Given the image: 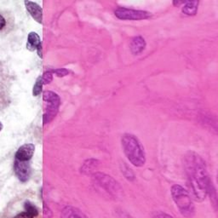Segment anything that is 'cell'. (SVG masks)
<instances>
[{
	"instance_id": "obj_23",
	"label": "cell",
	"mask_w": 218,
	"mask_h": 218,
	"mask_svg": "<svg viewBox=\"0 0 218 218\" xmlns=\"http://www.w3.org/2000/svg\"><path fill=\"white\" fill-rule=\"evenodd\" d=\"M13 218H34V216L31 214H29L28 212H22V213H20L17 216H15V217Z\"/></svg>"
},
{
	"instance_id": "obj_2",
	"label": "cell",
	"mask_w": 218,
	"mask_h": 218,
	"mask_svg": "<svg viewBox=\"0 0 218 218\" xmlns=\"http://www.w3.org/2000/svg\"><path fill=\"white\" fill-rule=\"evenodd\" d=\"M122 147L125 154L134 166L141 167L146 163L144 148L139 139L132 134H125L122 137Z\"/></svg>"
},
{
	"instance_id": "obj_8",
	"label": "cell",
	"mask_w": 218,
	"mask_h": 218,
	"mask_svg": "<svg viewBox=\"0 0 218 218\" xmlns=\"http://www.w3.org/2000/svg\"><path fill=\"white\" fill-rule=\"evenodd\" d=\"M34 151H35V146L32 143L22 145L20 147L15 153V159L20 161H29L33 158Z\"/></svg>"
},
{
	"instance_id": "obj_27",
	"label": "cell",
	"mask_w": 218,
	"mask_h": 218,
	"mask_svg": "<svg viewBox=\"0 0 218 218\" xmlns=\"http://www.w3.org/2000/svg\"><path fill=\"white\" fill-rule=\"evenodd\" d=\"M2 129H3V124L0 122V131L2 130Z\"/></svg>"
},
{
	"instance_id": "obj_5",
	"label": "cell",
	"mask_w": 218,
	"mask_h": 218,
	"mask_svg": "<svg viewBox=\"0 0 218 218\" xmlns=\"http://www.w3.org/2000/svg\"><path fill=\"white\" fill-rule=\"evenodd\" d=\"M116 17L120 20H129V21H140L147 20L152 16L151 12L139 10H132L127 8L119 7L114 11Z\"/></svg>"
},
{
	"instance_id": "obj_20",
	"label": "cell",
	"mask_w": 218,
	"mask_h": 218,
	"mask_svg": "<svg viewBox=\"0 0 218 218\" xmlns=\"http://www.w3.org/2000/svg\"><path fill=\"white\" fill-rule=\"evenodd\" d=\"M52 73H55L57 77L60 78H62L67 76L69 73V71L66 69V68H58V69H55V70H52Z\"/></svg>"
},
{
	"instance_id": "obj_22",
	"label": "cell",
	"mask_w": 218,
	"mask_h": 218,
	"mask_svg": "<svg viewBox=\"0 0 218 218\" xmlns=\"http://www.w3.org/2000/svg\"><path fill=\"white\" fill-rule=\"evenodd\" d=\"M153 218H174L172 216L164 213V212H158L154 215Z\"/></svg>"
},
{
	"instance_id": "obj_1",
	"label": "cell",
	"mask_w": 218,
	"mask_h": 218,
	"mask_svg": "<svg viewBox=\"0 0 218 218\" xmlns=\"http://www.w3.org/2000/svg\"><path fill=\"white\" fill-rule=\"evenodd\" d=\"M183 168L188 191L194 201L202 202L208 196L210 186L212 183L205 161L195 152H188L183 158Z\"/></svg>"
},
{
	"instance_id": "obj_9",
	"label": "cell",
	"mask_w": 218,
	"mask_h": 218,
	"mask_svg": "<svg viewBox=\"0 0 218 218\" xmlns=\"http://www.w3.org/2000/svg\"><path fill=\"white\" fill-rule=\"evenodd\" d=\"M24 4L26 5V10L28 11L31 16L38 22L39 24H42L43 22V10L42 8L35 2L33 1H27L26 0L24 2Z\"/></svg>"
},
{
	"instance_id": "obj_19",
	"label": "cell",
	"mask_w": 218,
	"mask_h": 218,
	"mask_svg": "<svg viewBox=\"0 0 218 218\" xmlns=\"http://www.w3.org/2000/svg\"><path fill=\"white\" fill-rule=\"evenodd\" d=\"M122 172L125 175V178H127L129 181H133L135 179V174L132 171V170L127 165H124V168L122 169Z\"/></svg>"
},
{
	"instance_id": "obj_26",
	"label": "cell",
	"mask_w": 218,
	"mask_h": 218,
	"mask_svg": "<svg viewBox=\"0 0 218 218\" xmlns=\"http://www.w3.org/2000/svg\"><path fill=\"white\" fill-rule=\"evenodd\" d=\"M37 51L38 56H39L40 58H42V57H43V56H42V55H43V54H42V44L38 46V48L37 49Z\"/></svg>"
},
{
	"instance_id": "obj_21",
	"label": "cell",
	"mask_w": 218,
	"mask_h": 218,
	"mask_svg": "<svg viewBox=\"0 0 218 218\" xmlns=\"http://www.w3.org/2000/svg\"><path fill=\"white\" fill-rule=\"evenodd\" d=\"M43 214H44V216L45 218H51L53 216V213H52V211L47 206L46 204L44 203V211H43Z\"/></svg>"
},
{
	"instance_id": "obj_6",
	"label": "cell",
	"mask_w": 218,
	"mask_h": 218,
	"mask_svg": "<svg viewBox=\"0 0 218 218\" xmlns=\"http://www.w3.org/2000/svg\"><path fill=\"white\" fill-rule=\"evenodd\" d=\"M94 177H95V180L97 181V183L100 185L101 187H102L104 189L107 190V192H111L113 195H120V192H122V188L113 178L101 173L96 174Z\"/></svg>"
},
{
	"instance_id": "obj_16",
	"label": "cell",
	"mask_w": 218,
	"mask_h": 218,
	"mask_svg": "<svg viewBox=\"0 0 218 218\" xmlns=\"http://www.w3.org/2000/svg\"><path fill=\"white\" fill-rule=\"evenodd\" d=\"M24 207H25V209H26V212H28L29 214H31L34 217H35V216H37L38 215V208L34 204H33L31 203V202H26L25 203V204H24Z\"/></svg>"
},
{
	"instance_id": "obj_25",
	"label": "cell",
	"mask_w": 218,
	"mask_h": 218,
	"mask_svg": "<svg viewBox=\"0 0 218 218\" xmlns=\"http://www.w3.org/2000/svg\"><path fill=\"white\" fill-rule=\"evenodd\" d=\"M187 1H173V4L175 5V6H176V7H178V6H180V5H181V4H184L185 3H186Z\"/></svg>"
},
{
	"instance_id": "obj_24",
	"label": "cell",
	"mask_w": 218,
	"mask_h": 218,
	"mask_svg": "<svg viewBox=\"0 0 218 218\" xmlns=\"http://www.w3.org/2000/svg\"><path fill=\"white\" fill-rule=\"evenodd\" d=\"M5 25H6V21H5V19L4 18L3 15H0V31L4 28V26H5Z\"/></svg>"
},
{
	"instance_id": "obj_28",
	"label": "cell",
	"mask_w": 218,
	"mask_h": 218,
	"mask_svg": "<svg viewBox=\"0 0 218 218\" xmlns=\"http://www.w3.org/2000/svg\"><path fill=\"white\" fill-rule=\"evenodd\" d=\"M217 182H218V173H217Z\"/></svg>"
},
{
	"instance_id": "obj_7",
	"label": "cell",
	"mask_w": 218,
	"mask_h": 218,
	"mask_svg": "<svg viewBox=\"0 0 218 218\" xmlns=\"http://www.w3.org/2000/svg\"><path fill=\"white\" fill-rule=\"evenodd\" d=\"M15 171L20 181L23 182L28 181L31 176V166L29 161H20L15 159Z\"/></svg>"
},
{
	"instance_id": "obj_12",
	"label": "cell",
	"mask_w": 218,
	"mask_h": 218,
	"mask_svg": "<svg viewBox=\"0 0 218 218\" xmlns=\"http://www.w3.org/2000/svg\"><path fill=\"white\" fill-rule=\"evenodd\" d=\"M61 218H88L80 210L72 206H67L61 212Z\"/></svg>"
},
{
	"instance_id": "obj_4",
	"label": "cell",
	"mask_w": 218,
	"mask_h": 218,
	"mask_svg": "<svg viewBox=\"0 0 218 218\" xmlns=\"http://www.w3.org/2000/svg\"><path fill=\"white\" fill-rule=\"evenodd\" d=\"M43 100L46 102V109L43 117V122L45 125L51 121L56 117L59 110L61 99L56 93L46 90L43 93Z\"/></svg>"
},
{
	"instance_id": "obj_13",
	"label": "cell",
	"mask_w": 218,
	"mask_h": 218,
	"mask_svg": "<svg viewBox=\"0 0 218 218\" xmlns=\"http://www.w3.org/2000/svg\"><path fill=\"white\" fill-rule=\"evenodd\" d=\"M40 37L38 36V34L35 32H31L28 34L27 37V43H26V48L30 51H34L36 50L38 46L41 45Z\"/></svg>"
},
{
	"instance_id": "obj_10",
	"label": "cell",
	"mask_w": 218,
	"mask_h": 218,
	"mask_svg": "<svg viewBox=\"0 0 218 218\" xmlns=\"http://www.w3.org/2000/svg\"><path fill=\"white\" fill-rule=\"evenodd\" d=\"M146 45L147 44H146L144 38L141 37V36H137V37L133 38V39L130 42L129 48H130L132 54L139 55L144 50Z\"/></svg>"
},
{
	"instance_id": "obj_15",
	"label": "cell",
	"mask_w": 218,
	"mask_h": 218,
	"mask_svg": "<svg viewBox=\"0 0 218 218\" xmlns=\"http://www.w3.org/2000/svg\"><path fill=\"white\" fill-rule=\"evenodd\" d=\"M97 164H98V162L96 161V160H89V161H87V162H85L84 164V166L82 168V170L86 174L89 173V172H91V170L93 169L96 168Z\"/></svg>"
},
{
	"instance_id": "obj_11",
	"label": "cell",
	"mask_w": 218,
	"mask_h": 218,
	"mask_svg": "<svg viewBox=\"0 0 218 218\" xmlns=\"http://www.w3.org/2000/svg\"><path fill=\"white\" fill-rule=\"evenodd\" d=\"M200 2L197 0L193 1H187L182 6H181V12L182 14L188 16H194L198 12Z\"/></svg>"
},
{
	"instance_id": "obj_3",
	"label": "cell",
	"mask_w": 218,
	"mask_h": 218,
	"mask_svg": "<svg viewBox=\"0 0 218 218\" xmlns=\"http://www.w3.org/2000/svg\"><path fill=\"white\" fill-rule=\"evenodd\" d=\"M170 193L181 216L186 218H192L195 214V206L188 191L181 185L174 184L170 188Z\"/></svg>"
},
{
	"instance_id": "obj_18",
	"label": "cell",
	"mask_w": 218,
	"mask_h": 218,
	"mask_svg": "<svg viewBox=\"0 0 218 218\" xmlns=\"http://www.w3.org/2000/svg\"><path fill=\"white\" fill-rule=\"evenodd\" d=\"M41 79L43 82V85H48L53 80V73L51 71H46L41 76Z\"/></svg>"
},
{
	"instance_id": "obj_14",
	"label": "cell",
	"mask_w": 218,
	"mask_h": 218,
	"mask_svg": "<svg viewBox=\"0 0 218 218\" xmlns=\"http://www.w3.org/2000/svg\"><path fill=\"white\" fill-rule=\"evenodd\" d=\"M208 195L210 196V200H211V202L212 204V206L214 208V210L216 211H218V194L212 183L210 186Z\"/></svg>"
},
{
	"instance_id": "obj_17",
	"label": "cell",
	"mask_w": 218,
	"mask_h": 218,
	"mask_svg": "<svg viewBox=\"0 0 218 218\" xmlns=\"http://www.w3.org/2000/svg\"><path fill=\"white\" fill-rule=\"evenodd\" d=\"M43 82L41 79V77L38 78L37 81L35 83V85L34 86V89H33V95L34 96H38L41 92H42V89H43Z\"/></svg>"
}]
</instances>
